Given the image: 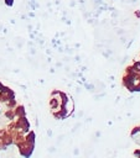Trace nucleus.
<instances>
[{
  "mask_svg": "<svg viewBox=\"0 0 140 158\" xmlns=\"http://www.w3.org/2000/svg\"><path fill=\"white\" fill-rule=\"evenodd\" d=\"M15 115L19 116V117L25 116V109H24V106H17V107L15 109Z\"/></svg>",
  "mask_w": 140,
  "mask_h": 158,
  "instance_id": "f257e3e1",
  "label": "nucleus"
},
{
  "mask_svg": "<svg viewBox=\"0 0 140 158\" xmlns=\"http://www.w3.org/2000/svg\"><path fill=\"white\" fill-rule=\"evenodd\" d=\"M4 2H5L6 6H12L14 5V0H4Z\"/></svg>",
  "mask_w": 140,
  "mask_h": 158,
  "instance_id": "7ed1b4c3",
  "label": "nucleus"
},
{
  "mask_svg": "<svg viewBox=\"0 0 140 158\" xmlns=\"http://www.w3.org/2000/svg\"><path fill=\"white\" fill-rule=\"evenodd\" d=\"M133 68H134V70L135 72H140V62L139 60H135L134 63H133V65H131Z\"/></svg>",
  "mask_w": 140,
  "mask_h": 158,
  "instance_id": "f03ea898",
  "label": "nucleus"
},
{
  "mask_svg": "<svg viewBox=\"0 0 140 158\" xmlns=\"http://www.w3.org/2000/svg\"><path fill=\"white\" fill-rule=\"evenodd\" d=\"M135 15H136V16L140 19V10H136V11H135Z\"/></svg>",
  "mask_w": 140,
  "mask_h": 158,
  "instance_id": "39448f33",
  "label": "nucleus"
},
{
  "mask_svg": "<svg viewBox=\"0 0 140 158\" xmlns=\"http://www.w3.org/2000/svg\"><path fill=\"white\" fill-rule=\"evenodd\" d=\"M134 91H140V81H138L135 84V88H134Z\"/></svg>",
  "mask_w": 140,
  "mask_h": 158,
  "instance_id": "20e7f679",
  "label": "nucleus"
}]
</instances>
